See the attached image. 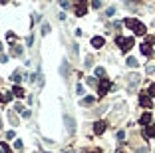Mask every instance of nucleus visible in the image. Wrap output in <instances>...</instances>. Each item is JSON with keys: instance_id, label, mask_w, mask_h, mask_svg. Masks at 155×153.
<instances>
[{"instance_id": "nucleus-8", "label": "nucleus", "mask_w": 155, "mask_h": 153, "mask_svg": "<svg viewBox=\"0 0 155 153\" xmlns=\"http://www.w3.org/2000/svg\"><path fill=\"white\" fill-rule=\"evenodd\" d=\"M129 48H133V38H125V42L122 46V52H127Z\"/></svg>"}, {"instance_id": "nucleus-10", "label": "nucleus", "mask_w": 155, "mask_h": 153, "mask_svg": "<svg viewBox=\"0 0 155 153\" xmlns=\"http://www.w3.org/2000/svg\"><path fill=\"white\" fill-rule=\"evenodd\" d=\"M137 24H139V20H135V18H127V20H125V26H127V28H131V30H133V28L137 26Z\"/></svg>"}, {"instance_id": "nucleus-25", "label": "nucleus", "mask_w": 155, "mask_h": 153, "mask_svg": "<svg viewBox=\"0 0 155 153\" xmlns=\"http://www.w3.org/2000/svg\"><path fill=\"white\" fill-rule=\"evenodd\" d=\"M0 62H2V64H4V62H8V56H6V54H4V56H0Z\"/></svg>"}, {"instance_id": "nucleus-14", "label": "nucleus", "mask_w": 155, "mask_h": 153, "mask_svg": "<svg viewBox=\"0 0 155 153\" xmlns=\"http://www.w3.org/2000/svg\"><path fill=\"white\" fill-rule=\"evenodd\" d=\"M92 103H94V98H92V95H88V98L82 100V106H92Z\"/></svg>"}, {"instance_id": "nucleus-20", "label": "nucleus", "mask_w": 155, "mask_h": 153, "mask_svg": "<svg viewBox=\"0 0 155 153\" xmlns=\"http://www.w3.org/2000/svg\"><path fill=\"white\" fill-rule=\"evenodd\" d=\"M114 14H115V6H109L108 12H106V16H114Z\"/></svg>"}, {"instance_id": "nucleus-26", "label": "nucleus", "mask_w": 155, "mask_h": 153, "mask_svg": "<svg viewBox=\"0 0 155 153\" xmlns=\"http://www.w3.org/2000/svg\"><path fill=\"white\" fill-rule=\"evenodd\" d=\"M0 2H2V4H8V0H0Z\"/></svg>"}, {"instance_id": "nucleus-2", "label": "nucleus", "mask_w": 155, "mask_h": 153, "mask_svg": "<svg viewBox=\"0 0 155 153\" xmlns=\"http://www.w3.org/2000/svg\"><path fill=\"white\" fill-rule=\"evenodd\" d=\"M86 12H88V2L86 0H80L78 6H76V16H86Z\"/></svg>"}, {"instance_id": "nucleus-3", "label": "nucleus", "mask_w": 155, "mask_h": 153, "mask_svg": "<svg viewBox=\"0 0 155 153\" xmlns=\"http://www.w3.org/2000/svg\"><path fill=\"white\" fill-rule=\"evenodd\" d=\"M139 106L151 107V95L149 93H139Z\"/></svg>"}, {"instance_id": "nucleus-24", "label": "nucleus", "mask_w": 155, "mask_h": 153, "mask_svg": "<svg viewBox=\"0 0 155 153\" xmlns=\"http://www.w3.org/2000/svg\"><path fill=\"white\" fill-rule=\"evenodd\" d=\"M14 147H16V149H22V141L18 139V141H16V143H14Z\"/></svg>"}, {"instance_id": "nucleus-18", "label": "nucleus", "mask_w": 155, "mask_h": 153, "mask_svg": "<svg viewBox=\"0 0 155 153\" xmlns=\"http://www.w3.org/2000/svg\"><path fill=\"white\" fill-rule=\"evenodd\" d=\"M12 80H14V82H20V80H22V74H20V72H14V74H12Z\"/></svg>"}, {"instance_id": "nucleus-4", "label": "nucleus", "mask_w": 155, "mask_h": 153, "mask_svg": "<svg viewBox=\"0 0 155 153\" xmlns=\"http://www.w3.org/2000/svg\"><path fill=\"white\" fill-rule=\"evenodd\" d=\"M103 44H106V40H103L101 36H94V38H92V46L94 48H103Z\"/></svg>"}, {"instance_id": "nucleus-1", "label": "nucleus", "mask_w": 155, "mask_h": 153, "mask_svg": "<svg viewBox=\"0 0 155 153\" xmlns=\"http://www.w3.org/2000/svg\"><path fill=\"white\" fill-rule=\"evenodd\" d=\"M108 90H111V82H109V80H101L100 86H98V95L103 98V95L108 93Z\"/></svg>"}, {"instance_id": "nucleus-9", "label": "nucleus", "mask_w": 155, "mask_h": 153, "mask_svg": "<svg viewBox=\"0 0 155 153\" xmlns=\"http://www.w3.org/2000/svg\"><path fill=\"white\" fill-rule=\"evenodd\" d=\"M143 135L145 137H155V125H149L147 129H143Z\"/></svg>"}, {"instance_id": "nucleus-5", "label": "nucleus", "mask_w": 155, "mask_h": 153, "mask_svg": "<svg viewBox=\"0 0 155 153\" xmlns=\"http://www.w3.org/2000/svg\"><path fill=\"white\" fill-rule=\"evenodd\" d=\"M139 123H141V125H149V123H151V113L145 111L141 117H139Z\"/></svg>"}, {"instance_id": "nucleus-16", "label": "nucleus", "mask_w": 155, "mask_h": 153, "mask_svg": "<svg viewBox=\"0 0 155 153\" xmlns=\"http://www.w3.org/2000/svg\"><path fill=\"white\" fill-rule=\"evenodd\" d=\"M42 34H44V36H46V34H50V24H48V22H44V24H42Z\"/></svg>"}, {"instance_id": "nucleus-15", "label": "nucleus", "mask_w": 155, "mask_h": 153, "mask_svg": "<svg viewBox=\"0 0 155 153\" xmlns=\"http://www.w3.org/2000/svg\"><path fill=\"white\" fill-rule=\"evenodd\" d=\"M127 66H129V68H137L139 64H137V60H135V58H127Z\"/></svg>"}, {"instance_id": "nucleus-12", "label": "nucleus", "mask_w": 155, "mask_h": 153, "mask_svg": "<svg viewBox=\"0 0 155 153\" xmlns=\"http://www.w3.org/2000/svg\"><path fill=\"white\" fill-rule=\"evenodd\" d=\"M141 54L143 56H151V46H149V44H143L141 46Z\"/></svg>"}, {"instance_id": "nucleus-21", "label": "nucleus", "mask_w": 155, "mask_h": 153, "mask_svg": "<svg viewBox=\"0 0 155 153\" xmlns=\"http://www.w3.org/2000/svg\"><path fill=\"white\" fill-rule=\"evenodd\" d=\"M145 44H149V46L155 44V36H147V42H145Z\"/></svg>"}, {"instance_id": "nucleus-23", "label": "nucleus", "mask_w": 155, "mask_h": 153, "mask_svg": "<svg viewBox=\"0 0 155 153\" xmlns=\"http://www.w3.org/2000/svg\"><path fill=\"white\" fill-rule=\"evenodd\" d=\"M60 4H62V8H68V6H70V2H68V0H60Z\"/></svg>"}, {"instance_id": "nucleus-11", "label": "nucleus", "mask_w": 155, "mask_h": 153, "mask_svg": "<svg viewBox=\"0 0 155 153\" xmlns=\"http://www.w3.org/2000/svg\"><path fill=\"white\" fill-rule=\"evenodd\" d=\"M12 93L16 95V98H24V90H22L20 86H16V87H14V90H12Z\"/></svg>"}, {"instance_id": "nucleus-7", "label": "nucleus", "mask_w": 155, "mask_h": 153, "mask_svg": "<svg viewBox=\"0 0 155 153\" xmlns=\"http://www.w3.org/2000/svg\"><path fill=\"white\" fill-rule=\"evenodd\" d=\"M133 32L137 34V36H145V24H141V22H139V24L133 28Z\"/></svg>"}, {"instance_id": "nucleus-13", "label": "nucleus", "mask_w": 155, "mask_h": 153, "mask_svg": "<svg viewBox=\"0 0 155 153\" xmlns=\"http://www.w3.org/2000/svg\"><path fill=\"white\" fill-rule=\"evenodd\" d=\"M64 119H66V125H68V129H70V131H74V119H72V117H64Z\"/></svg>"}, {"instance_id": "nucleus-27", "label": "nucleus", "mask_w": 155, "mask_h": 153, "mask_svg": "<svg viewBox=\"0 0 155 153\" xmlns=\"http://www.w3.org/2000/svg\"><path fill=\"white\" fill-rule=\"evenodd\" d=\"M0 50H2V44H0Z\"/></svg>"}, {"instance_id": "nucleus-22", "label": "nucleus", "mask_w": 155, "mask_h": 153, "mask_svg": "<svg viewBox=\"0 0 155 153\" xmlns=\"http://www.w3.org/2000/svg\"><path fill=\"white\" fill-rule=\"evenodd\" d=\"M149 95H155V84H151V86H149Z\"/></svg>"}, {"instance_id": "nucleus-17", "label": "nucleus", "mask_w": 155, "mask_h": 153, "mask_svg": "<svg viewBox=\"0 0 155 153\" xmlns=\"http://www.w3.org/2000/svg\"><path fill=\"white\" fill-rule=\"evenodd\" d=\"M95 76H98V78H103V76H106V70H103V68H95Z\"/></svg>"}, {"instance_id": "nucleus-6", "label": "nucleus", "mask_w": 155, "mask_h": 153, "mask_svg": "<svg viewBox=\"0 0 155 153\" xmlns=\"http://www.w3.org/2000/svg\"><path fill=\"white\" fill-rule=\"evenodd\" d=\"M94 131L98 133V135H101V133L106 131V123H103V121H95V125H94Z\"/></svg>"}, {"instance_id": "nucleus-19", "label": "nucleus", "mask_w": 155, "mask_h": 153, "mask_svg": "<svg viewBox=\"0 0 155 153\" xmlns=\"http://www.w3.org/2000/svg\"><path fill=\"white\" fill-rule=\"evenodd\" d=\"M6 38H8V42H14V40H16V34H14V32H8Z\"/></svg>"}]
</instances>
